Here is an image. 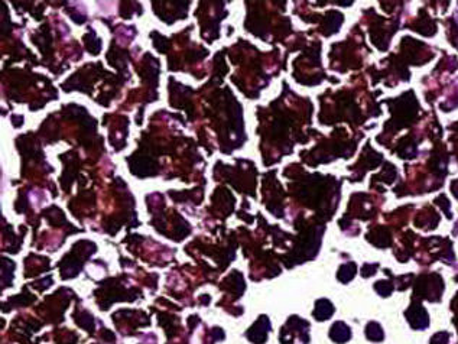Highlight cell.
<instances>
[{
	"label": "cell",
	"instance_id": "6da1fadb",
	"mask_svg": "<svg viewBox=\"0 0 458 344\" xmlns=\"http://www.w3.org/2000/svg\"><path fill=\"white\" fill-rule=\"evenodd\" d=\"M331 337H333V340L335 342H338V343H343V342H346L350 339V330H348L347 326H344V324H335L333 329H331Z\"/></svg>",
	"mask_w": 458,
	"mask_h": 344
},
{
	"label": "cell",
	"instance_id": "7a4b0ae2",
	"mask_svg": "<svg viewBox=\"0 0 458 344\" xmlns=\"http://www.w3.org/2000/svg\"><path fill=\"white\" fill-rule=\"evenodd\" d=\"M367 337L370 339V340H382V337H383V334H382V329L377 326V324H370V326H367Z\"/></svg>",
	"mask_w": 458,
	"mask_h": 344
}]
</instances>
